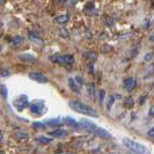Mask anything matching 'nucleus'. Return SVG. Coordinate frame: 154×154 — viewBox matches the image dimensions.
Masks as SVG:
<instances>
[{
    "label": "nucleus",
    "mask_w": 154,
    "mask_h": 154,
    "mask_svg": "<svg viewBox=\"0 0 154 154\" xmlns=\"http://www.w3.org/2000/svg\"><path fill=\"white\" fill-rule=\"evenodd\" d=\"M79 125H81L82 128H85L86 130H88L89 132L91 133H94L95 136H99L100 138H103V139H110L112 136L110 132H108L107 130L98 126L96 124H94L93 122H90L88 119H81L80 123H79Z\"/></svg>",
    "instance_id": "obj_1"
},
{
    "label": "nucleus",
    "mask_w": 154,
    "mask_h": 154,
    "mask_svg": "<svg viewBox=\"0 0 154 154\" xmlns=\"http://www.w3.org/2000/svg\"><path fill=\"white\" fill-rule=\"evenodd\" d=\"M69 106L74 111L80 112L82 115H87V116H90V117H98L99 116V114H98V111L95 109H93L91 107H89V106H87V104H85V103H82L80 101H75V100L71 101L69 103Z\"/></svg>",
    "instance_id": "obj_2"
},
{
    "label": "nucleus",
    "mask_w": 154,
    "mask_h": 154,
    "mask_svg": "<svg viewBox=\"0 0 154 154\" xmlns=\"http://www.w3.org/2000/svg\"><path fill=\"white\" fill-rule=\"evenodd\" d=\"M123 144L126 146V148H129L130 151L134 152V153H146L147 152V148L140 144V143H137L134 140H131V139H128V138H123Z\"/></svg>",
    "instance_id": "obj_3"
},
{
    "label": "nucleus",
    "mask_w": 154,
    "mask_h": 154,
    "mask_svg": "<svg viewBox=\"0 0 154 154\" xmlns=\"http://www.w3.org/2000/svg\"><path fill=\"white\" fill-rule=\"evenodd\" d=\"M50 60L54 61L60 65H72L74 63V57L72 54H64V56H53L49 57Z\"/></svg>",
    "instance_id": "obj_4"
},
{
    "label": "nucleus",
    "mask_w": 154,
    "mask_h": 154,
    "mask_svg": "<svg viewBox=\"0 0 154 154\" xmlns=\"http://www.w3.org/2000/svg\"><path fill=\"white\" fill-rule=\"evenodd\" d=\"M44 101L43 100H37L35 102H33L30 104V111L35 115H42L45 110H44Z\"/></svg>",
    "instance_id": "obj_5"
},
{
    "label": "nucleus",
    "mask_w": 154,
    "mask_h": 154,
    "mask_svg": "<svg viewBox=\"0 0 154 154\" xmlns=\"http://www.w3.org/2000/svg\"><path fill=\"white\" fill-rule=\"evenodd\" d=\"M28 103H29V101H28V96H27V95H20V96L13 102L14 107H15L19 111H22V110L28 106Z\"/></svg>",
    "instance_id": "obj_6"
},
{
    "label": "nucleus",
    "mask_w": 154,
    "mask_h": 154,
    "mask_svg": "<svg viewBox=\"0 0 154 154\" xmlns=\"http://www.w3.org/2000/svg\"><path fill=\"white\" fill-rule=\"evenodd\" d=\"M28 77L32 80H34L36 82H40V83H46L49 81L45 75H43L42 73H38V72H32V73H29Z\"/></svg>",
    "instance_id": "obj_7"
},
{
    "label": "nucleus",
    "mask_w": 154,
    "mask_h": 154,
    "mask_svg": "<svg viewBox=\"0 0 154 154\" xmlns=\"http://www.w3.org/2000/svg\"><path fill=\"white\" fill-rule=\"evenodd\" d=\"M19 59H21L22 61H24V63H36V61L38 60L35 56L30 54V53H23V54H20V56H19Z\"/></svg>",
    "instance_id": "obj_8"
},
{
    "label": "nucleus",
    "mask_w": 154,
    "mask_h": 154,
    "mask_svg": "<svg viewBox=\"0 0 154 154\" xmlns=\"http://www.w3.org/2000/svg\"><path fill=\"white\" fill-rule=\"evenodd\" d=\"M49 136L50 137H53V138H61V137L69 136V132L66 130H63V129H58V130H54V131L49 132Z\"/></svg>",
    "instance_id": "obj_9"
},
{
    "label": "nucleus",
    "mask_w": 154,
    "mask_h": 154,
    "mask_svg": "<svg viewBox=\"0 0 154 154\" xmlns=\"http://www.w3.org/2000/svg\"><path fill=\"white\" fill-rule=\"evenodd\" d=\"M28 36H29V40L32 41V42H34V43H36V44H38V45H42V44H43V41H42L41 36H40L37 33H35V32H29Z\"/></svg>",
    "instance_id": "obj_10"
},
{
    "label": "nucleus",
    "mask_w": 154,
    "mask_h": 154,
    "mask_svg": "<svg viewBox=\"0 0 154 154\" xmlns=\"http://www.w3.org/2000/svg\"><path fill=\"white\" fill-rule=\"evenodd\" d=\"M136 79L134 78H128L125 81H124V87L126 88L128 91H132L133 88L136 87Z\"/></svg>",
    "instance_id": "obj_11"
},
{
    "label": "nucleus",
    "mask_w": 154,
    "mask_h": 154,
    "mask_svg": "<svg viewBox=\"0 0 154 154\" xmlns=\"http://www.w3.org/2000/svg\"><path fill=\"white\" fill-rule=\"evenodd\" d=\"M63 120H64V123L65 124H67L69 126H71V128H78L79 126V123L73 118V117H70V116H66V117H64L63 118Z\"/></svg>",
    "instance_id": "obj_12"
},
{
    "label": "nucleus",
    "mask_w": 154,
    "mask_h": 154,
    "mask_svg": "<svg viewBox=\"0 0 154 154\" xmlns=\"http://www.w3.org/2000/svg\"><path fill=\"white\" fill-rule=\"evenodd\" d=\"M67 83H69V87L71 88V90H73L74 93H79V91H80L79 85L77 83V81H75L73 78H69V79H67Z\"/></svg>",
    "instance_id": "obj_13"
},
{
    "label": "nucleus",
    "mask_w": 154,
    "mask_h": 154,
    "mask_svg": "<svg viewBox=\"0 0 154 154\" xmlns=\"http://www.w3.org/2000/svg\"><path fill=\"white\" fill-rule=\"evenodd\" d=\"M44 123H45L46 125H50V126H60L61 124H63V122H61L59 118H52V119L49 118Z\"/></svg>",
    "instance_id": "obj_14"
},
{
    "label": "nucleus",
    "mask_w": 154,
    "mask_h": 154,
    "mask_svg": "<svg viewBox=\"0 0 154 154\" xmlns=\"http://www.w3.org/2000/svg\"><path fill=\"white\" fill-rule=\"evenodd\" d=\"M56 22H58V23H60V24H64V23H66V22H69V20H70V17H69V15L67 14H60V15H58V16H56Z\"/></svg>",
    "instance_id": "obj_15"
},
{
    "label": "nucleus",
    "mask_w": 154,
    "mask_h": 154,
    "mask_svg": "<svg viewBox=\"0 0 154 154\" xmlns=\"http://www.w3.org/2000/svg\"><path fill=\"white\" fill-rule=\"evenodd\" d=\"M87 91H88V95H90L91 99H94V95H95V87H94L93 83L87 85Z\"/></svg>",
    "instance_id": "obj_16"
},
{
    "label": "nucleus",
    "mask_w": 154,
    "mask_h": 154,
    "mask_svg": "<svg viewBox=\"0 0 154 154\" xmlns=\"http://www.w3.org/2000/svg\"><path fill=\"white\" fill-rule=\"evenodd\" d=\"M22 41H23V37L22 36H13L9 40V43L13 44V45H16V44H20Z\"/></svg>",
    "instance_id": "obj_17"
},
{
    "label": "nucleus",
    "mask_w": 154,
    "mask_h": 154,
    "mask_svg": "<svg viewBox=\"0 0 154 154\" xmlns=\"http://www.w3.org/2000/svg\"><path fill=\"white\" fill-rule=\"evenodd\" d=\"M37 141L41 143V144H43V145H48V144H50L52 141V139L51 138H48V137H44V136H40L37 138Z\"/></svg>",
    "instance_id": "obj_18"
},
{
    "label": "nucleus",
    "mask_w": 154,
    "mask_h": 154,
    "mask_svg": "<svg viewBox=\"0 0 154 154\" xmlns=\"http://www.w3.org/2000/svg\"><path fill=\"white\" fill-rule=\"evenodd\" d=\"M0 95H1L4 99H7L8 91H7V87L5 85H0Z\"/></svg>",
    "instance_id": "obj_19"
},
{
    "label": "nucleus",
    "mask_w": 154,
    "mask_h": 154,
    "mask_svg": "<svg viewBox=\"0 0 154 154\" xmlns=\"http://www.w3.org/2000/svg\"><path fill=\"white\" fill-rule=\"evenodd\" d=\"M14 136H15L17 139H27V138H28V133L24 132V131H16Z\"/></svg>",
    "instance_id": "obj_20"
},
{
    "label": "nucleus",
    "mask_w": 154,
    "mask_h": 154,
    "mask_svg": "<svg viewBox=\"0 0 154 154\" xmlns=\"http://www.w3.org/2000/svg\"><path fill=\"white\" fill-rule=\"evenodd\" d=\"M133 104H134V101H133L132 98H128V99H125V101H124V106H125L126 108L131 109V108L133 107Z\"/></svg>",
    "instance_id": "obj_21"
},
{
    "label": "nucleus",
    "mask_w": 154,
    "mask_h": 154,
    "mask_svg": "<svg viewBox=\"0 0 154 154\" xmlns=\"http://www.w3.org/2000/svg\"><path fill=\"white\" fill-rule=\"evenodd\" d=\"M33 128H35L36 130H42L45 128V123H42V122H34L33 123Z\"/></svg>",
    "instance_id": "obj_22"
},
{
    "label": "nucleus",
    "mask_w": 154,
    "mask_h": 154,
    "mask_svg": "<svg viewBox=\"0 0 154 154\" xmlns=\"http://www.w3.org/2000/svg\"><path fill=\"white\" fill-rule=\"evenodd\" d=\"M104 98H106V90H103V89L99 90V101H100V104L101 106L104 102Z\"/></svg>",
    "instance_id": "obj_23"
},
{
    "label": "nucleus",
    "mask_w": 154,
    "mask_h": 154,
    "mask_svg": "<svg viewBox=\"0 0 154 154\" xmlns=\"http://www.w3.org/2000/svg\"><path fill=\"white\" fill-rule=\"evenodd\" d=\"M114 102H115V96H114V95H110V96H109V99H108V103H107V109H108V110H110V109H111V107H112Z\"/></svg>",
    "instance_id": "obj_24"
},
{
    "label": "nucleus",
    "mask_w": 154,
    "mask_h": 154,
    "mask_svg": "<svg viewBox=\"0 0 154 154\" xmlns=\"http://www.w3.org/2000/svg\"><path fill=\"white\" fill-rule=\"evenodd\" d=\"M146 72H147V73L144 75V78H148V77H151V75L153 74V72H154V65H151V66L147 69Z\"/></svg>",
    "instance_id": "obj_25"
},
{
    "label": "nucleus",
    "mask_w": 154,
    "mask_h": 154,
    "mask_svg": "<svg viewBox=\"0 0 154 154\" xmlns=\"http://www.w3.org/2000/svg\"><path fill=\"white\" fill-rule=\"evenodd\" d=\"M59 34H60L61 37H64V38H67V37H69V32H67L66 29H64V28H61V29L59 30Z\"/></svg>",
    "instance_id": "obj_26"
},
{
    "label": "nucleus",
    "mask_w": 154,
    "mask_h": 154,
    "mask_svg": "<svg viewBox=\"0 0 154 154\" xmlns=\"http://www.w3.org/2000/svg\"><path fill=\"white\" fill-rule=\"evenodd\" d=\"M78 1H79V0H66L64 5H65V7H70V6H73V5H75Z\"/></svg>",
    "instance_id": "obj_27"
},
{
    "label": "nucleus",
    "mask_w": 154,
    "mask_h": 154,
    "mask_svg": "<svg viewBox=\"0 0 154 154\" xmlns=\"http://www.w3.org/2000/svg\"><path fill=\"white\" fill-rule=\"evenodd\" d=\"M85 56L88 57V58H91V59H96V54L94 52H85Z\"/></svg>",
    "instance_id": "obj_28"
},
{
    "label": "nucleus",
    "mask_w": 154,
    "mask_h": 154,
    "mask_svg": "<svg viewBox=\"0 0 154 154\" xmlns=\"http://www.w3.org/2000/svg\"><path fill=\"white\" fill-rule=\"evenodd\" d=\"M152 58H153V53H152V52H148V53H146V54H145L144 60H145V61H148V60H151Z\"/></svg>",
    "instance_id": "obj_29"
},
{
    "label": "nucleus",
    "mask_w": 154,
    "mask_h": 154,
    "mask_svg": "<svg viewBox=\"0 0 154 154\" xmlns=\"http://www.w3.org/2000/svg\"><path fill=\"white\" fill-rule=\"evenodd\" d=\"M0 75H1V77H8V75H9L8 70H6V69L1 70V72H0Z\"/></svg>",
    "instance_id": "obj_30"
},
{
    "label": "nucleus",
    "mask_w": 154,
    "mask_h": 154,
    "mask_svg": "<svg viewBox=\"0 0 154 154\" xmlns=\"http://www.w3.org/2000/svg\"><path fill=\"white\" fill-rule=\"evenodd\" d=\"M147 136H148L149 138H153V139H154V128H153V129H151V130L147 132Z\"/></svg>",
    "instance_id": "obj_31"
},
{
    "label": "nucleus",
    "mask_w": 154,
    "mask_h": 154,
    "mask_svg": "<svg viewBox=\"0 0 154 154\" xmlns=\"http://www.w3.org/2000/svg\"><path fill=\"white\" fill-rule=\"evenodd\" d=\"M149 115H154V108H151V111H149Z\"/></svg>",
    "instance_id": "obj_32"
},
{
    "label": "nucleus",
    "mask_w": 154,
    "mask_h": 154,
    "mask_svg": "<svg viewBox=\"0 0 154 154\" xmlns=\"http://www.w3.org/2000/svg\"><path fill=\"white\" fill-rule=\"evenodd\" d=\"M149 41H154V36H151L149 37Z\"/></svg>",
    "instance_id": "obj_33"
},
{
    "label": "nucleus",
    "mask_w": 154,
    "mask_h": 154,
    "mask_svg": "<svg viewBox=\"0 0 154 154\" xmlns=\"http://www.w3.org/2000/svg\"><path fill=\"white\" fill-rule=\"evenodd\" d=\"M1 139H3V133H0V141H1Z\"/></svg>",
    "instance_id": "obj_34"
},
{
    "label": "nucleus",
    "mask_w": 154,
    "mask_h": 154,
    "mask_svg": "<svg viewBox=\"0 0 154 154\" xmlns=\"http://www.w3.org/2000/svg\"><path fill=\"white\" fill-rule=\"evenodd\" d=\"M0 51H3V45L0 44Z\"/></svg>",
    "instance_id": "obj_35"
},
{
    "label": "nucleus",
    "mask_w": 154,
    "mask_h": 154,
    "mask_svg": "<svg viewBox=\"0 0 154 154\" xmlns=\"http://www.w3.org/2000/svg\"><path fill=\"white\" fill-rule=\"evenodd\" d=\"M1 27H3V23H1V22H0V28H1Z\"/></svg>",
    "instance_id": "obj_36"
}]
</instances>
